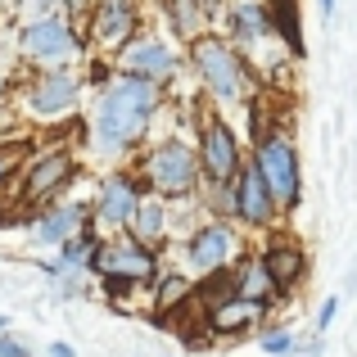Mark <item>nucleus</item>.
I'll list each match as a JSON object with an SVG mask.
<instances>
[{
    "instance_id": "obj_11",
    "label": "nucleus",
    "mask_w": 357,
    "mask_h": 357,
    "mask_svg": "<svg viewBox=\"0 0 357 357\" xmlns=\"http://www.w3.org/2000/svg\"><path fill=\"white\" fill-rule=\"evenodd\" d=\"M122 63H127L131 73H140V77H167V73H172V54L158 41H131L127 54H122Z\"/></svg>"
},
{
    "instance_id": "obj_28",
    "label": "nucleus",
    "mask_w": 357,
    "mask_h": 357,
    "mask_svg": "<svg viewBox=\"0 0 357 357\" xmlns=\"http://www.w3.org/2000/svg\"><path fill=\"white\" fill-rule=\"evenodd\" d=\"M0 331H5V317H0Z\"/></svg>"
},
{
    "instance_id": "obj_18",
    "label": "nucleus",
    "mask_w": 357,
    "mask_h": 357,
    "mask_svg": "<svg viewBox=\"0 0 357 357\" xmlns=\"http://www.w3.org/2000/svg\"><path fill=\"white\" fill-rule=\"evenodd\" d=\"M96 27H100V36H122L131 27V5H127V0H109V5L100 9Z\"/></svg>"
},
{
    "instance_id": "obj_25",
    "label": "nucleus",
    "mask_w": 357,
    "mask_h": 357,
    "mask_svg": "<svg viewBox=\"0 0 357 357\" xmlns=\"http://www.w3.org/2000/svg\"><path fill=\"white\" fill-rule=\"evenodd\" d=\"M176 294H185V280H167L163 285V303H176Z\"/></svg>"
},
{
    "instance_id": "obj_16",
    "label": "nucleus",
    "mask_w": 357,
    "mask_h": 357,
    "mask_svg": "<svg viewBox=\"0 0 357 357\" xmlns=\"http://www.w3.org/2000/svg\"><path fill=\"white\" fill-rule=\"evenodd\" d=\"M82 218H86V213H82L77 204H68V208H54L50 218L36 227V240H41V244H63V240L73 236V231H77V222H82Z\"/></svg>"
},
{
    "instance_id": "obj_1",
    "label": "nucleus",
    "mask_w": 357,
    "mask_h": 357,
    "mask_svg": "<svg viewBox=\"0 0 357 357\" xmlns=\"http://www.w3.org/2000/svg\"><path fill=\"white\" fill-rule=\"evenodd\" d=\"M154 82L140 77V73H131L127 82H118V86L105 91V100H100L96 109V140L105 149H122L131 145V140L145 131V118L154 114Z\"/></svg>"
},
{
    "instance_id": "obj_17",
    "label": "nucleus",
    "mask_w": 357,
    "mask_h": 357,
    "mask_svg": "<svg viewBox=\"0 0 357 357\" xmlns=\"http://www.w3.org/2000/svg\"><path fill=\"white\" fill-rule=\"evenodd\" d=\"M271 27H285V45L289 50H303V36H298V14H294V0H271Z\"/></svg>"
},
{
    "instance_id": "obj_22",
    "label": "nucleus",
    "mask_w": 357,
    "mask_h": 357,
    "mask_svg": "<svg viewBox=\"0 0 357 357\" xmlns=\"http://www.w3.org/2000/svg\"><path fill=\"white\" fill-rule=\"evenodd\" d=\"M0 357H27V353H23V344H18V340L0 335Z\"/></svg>"
},
{
    "instance_id": "obj_15",
    "label": "nucleus",
    "mask_w": 357,
    "mask_h": 357,
    "mask_svg": "<svg viewBox=\"0 0 357 357\" xmlns=\"http://www.w3.org/2000/svg\"><path fill=\"white\" fill-rule=\"evenodd\" d=\"M258 312H262V298H222L218 303V312H213V331L218 335H231V331H240V326H249V321H258Z\"/></svg>"
},
{
    "instance_id": "obj_23",
    "label": "nucleus",
    "mask_w": 357,
    "mask_h": 357,
    "mask_svg": "<svg viewBox=\"0 0 357 357\" xmlns=\"http://www.w3.org/2000/svg\"><path fill=\"white\" fill-rule=\"evenodd\" d=\"M14 163H18V149H0V181L14 172Z\"/></svg>"
},
{
    "instance_id": "obj_8",
    "label": "nucleus",
    "mask_w": 357,
    "mask_h": 357,
    "mask_svg": "<svg viewBox=\"0 0 357 357\" xmlns=\"http://www.w3.org/2000/svg\"><path fill=\"white\" fill-rule=\"evenodd\" d=\"M236 208H240L244 222H253V227H267V222H271L276 204H271V195H267V185H262L258 167H244V176H240V185H236Z\"/></svg>"
},
{
    "instance_id": "obj_10",
    "label": "nucleus",
    "mask_w": 357,
    "mask_h": 357,
    "mask_svg": "<svg viewBox=\"0 0 357 357\" xmlns=\"http://www.w3.org/2000/svg\"><path fill=\"white\" fill-rule=\"evenodd\" d=\"M136 181L131 176H114V181L100 190V218L105 222H131V213H136Z\"/></svg>"
},
{
    "instance_id": "obj_26",
    "label": "nucleus",
    "mask_w": 357,
    "mask_h": 357,
    "mask_svg": "<svg viewBox=\"0 0 357 357\" xmlns=\"http://www.w3.org/2000/svg\"><path fill=\"white\" fill-rule=\"evenodd\" d=\"M50 357H73V349L68 344H50Z\"/></svg>"
},
{
    "instance_id": "obj_6",
    "label": "nucleus",
    "mask_w": 357,
    "mask_h": 357,
    "mask_svg": "<svg viewBox=\"0 0 357 357\" xmlns=\"http://www.w3.org/2000/svg\"><path fill=\"white\" fill-rule=\"evenodd\" d=\"M240 163V145H236V131L227 127L222 118L204 122V167H208L213 181H227Z\"/></svg>"
},
{
    "instance_id": "obj_13",
    "label": "nucleus",
    "mask_w": 357,
    "mask_h": 357,
    "mask_svg": "<svg viewBox=\"0 0 357 357\" xmlns=\"http://www.w3.org/2000/svg\"><path fill=\"white\" fill-rule=\"evenodd\" d=\"M262 276L271 280V285H294L298 276H303V253L289 249V244H276V249H267V258H262Z\"/></svg>"
},
{
    "instance_id": "obj_9",
    "label": "nucleus",
    "mask_w": 357,
    "mask_h": 357,
    "mask_svg": "<svg viewBox=\"0 0 357 357\" xmlns=\"http://www.w3.org/2000/svg\"><path fill=\"white\" fill-rule=\"evenodd\" d=\"M73 100H77V82L68 77V73H50V77H41L32 86V109L36 114H59V109H68Z\"/></svg>"
},
{
    "instance_id": "obj_12",
    "label": "nucleus",
    "mask_w": 357,
    "mask_h": 357,
    "mask_svg": "<svg viewBox=\"0 0 357 357\" xmlns=\"http://www.w3.org/2000/svg\"><path fill=\"white\" fill-rule=\"evenodd\" d=\"M73 172V158L68 154H45L41 163L32 167V172H27V199H45V195L54 190V185H63V176Z\"/></svg>"
},
{
    "instance_id": "obj_19",
    "label": "nucleus",
    "mask_w": 357,
    "mask_h": 357,
    "mask_svg": "<svg viewBox=\"0 0 357 357\" xmlns=\"http://www.w3.org/2000/svg\"><path fill=\"white\" fill-rule=\"evenodd\" d=\"M131 218H136V236L140 240H158L163 236V204H136V213H131Z\"/></svg>"
},
{
    "instance_id": "obj_3",
    "label": "nucleus",
    "mask_w": 357,
    "mask_h": 357,
    "mask_svg": "<svg viewBox=\"0 0 357 357\" xmlns=\"http://www.w3.org/2000/svg\"><path fill=\"white\" fill-rule=\"evenodd\" d=\"M195 63H199L204 82L213 86V96H222V100H240L244 96V68H240V59H236L231 45L204 36V41H195Z\"/></svg>"
},
{
    "instance_id": "obj_7",
    "label": "nucleus",
    "mask_w": 357,
    "mask_h": 357,
    "mask_svg": "<svg viewBox=\"0 0 357 357\" xmlns=\"http://www.w3.org/2000/svg\"><path fill=\"white\" fill-rule=\"evenodd\" d=\"M23 50L36 54V59H63V54L77 50V36H73V27L59 23V18H41V23L23 27Z\"/></svg>"
},
{
    "instance_id": "obj_27",
    "label": "nucleus",
    "mask_w": 357,
    "mask_h": 357,
    "mask_svg": "<svg viewBox=\"0 0 357 357\" xmlns=\"http://www.w3.org/2000/svg\"><path fill=\"white\" fill-rule=\"evenodd\" d=\"M321 14H326V18L335 14V0H321Z\"/></svg>"
},
{
    "instance_id": "obj_5",
    "label": "nucleus",
    "mask_w": 357,
    "mask_h": 357,
    "mask_svg": "<svg viewBox=\"0 0 357 357\" xmlns=\"http://www.w3.org/2000/svg\"><path fill=\"white\" fill-rule=\"evenodd\" d=\"M149 176H154V185L163 195H185L195 185V154L181 145H163L154 154V163H149Z\"/></svg>"
},
{
    "instance_id": "obj_24",
    "label": "nucleus",
    "mask_w": 357,
    "mask_h": 357,
    "mask_svg": "<svg viewBox=\"0 0 357 357\" xmlns=\"http://www.w3.org/2000/svg\"><path fill=\"white\" fill-rule=\"evenodd\" d=\"M335 307H340V298H326V307H321V317H317V326H321V331H326V326H331V321H335Z\"/></svg>"
},
{
    "instance_id": "obj_21",
    "label": "nucleus",
    "mask_w": 357,
    "mask_h": 357,
    "mask_svg": "<svg viewBox=\"0 0 357 357\" xmlns=\"http://www.w3.org/2000/svg\"><path fill=\"white\" fill-rule=\"evenodd\" d=\"M262 349H267V353H289V349H294V340H289V335H267Z\"/></svg>"
},
{
    "instance_id": "obj_20",
    "label": "nucleus",
    "mask_w": 357,
    "mask_h": 357,
    "mask_svg": "<svg viewBox=\"0 0 357 357\" xmlns=\"http://www.w3.org/2000/svg\"><path fill=\"white\" fill-rule=\"evenodd\" d=\"M236 32L244 36V41H258V36L267 32V14H262V9H253V5L236 9Z\"/></svg>"
},
{
    "instance_id": "obj_4",
    "label": "nucleus",
    "mask_w": 357,
    "mask_h": 357,
    "mask_svg": "<svg viewBox=\"0 0 357 357\" xmlns=\"http://www.w3.org/2000/svg\"><path fill=\"white\" fill-rule=\"evenodd\" d=\"M91 267L105 271L109 280H149V276H154V258H149V249L136 236L100 244V249L91 253Z\"/></svg>"
},
{
    "instance_id": "obj_14",
    "label": "nucleus",
    "mask_w": 357,
    "mask_h": 357,
    "mask_svg": "<svg viewBox=\"0 0 357 357\" xmlns=\"http://www.w3.org/2000/svg\"><path fill=\"white\" fill-rule=\"evenodd\" d=\"M227 244H231V236L222 227H204L199 236L190 240V262L204 267V271H218L222 262H227Z\"/></svg>"
},
{
    "instance_id": "obj_2",
    "label": "nucleus",
    "mask_w": 357,
    "mask_h": 357,
    "mask_svg": "<svg viewBox=\"0 0 357 357\" xmlns=\"http://www.w3.org/2000/svg\"><path fill=\"white\" fill-rule=\"evenodd\" d=\"M253 167H258V176H262V185H267L271 204L289 208V204L298 199V158H294V149H289V140L267 136Z\"/></svg>"
}]
</instances>
